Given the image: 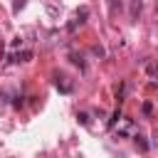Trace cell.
Wrapping results in <instances>:
<instances>
[{
    "label": "cell",
    "instance_id": "obj_1",
    "mask_svg": "<svg viewBox=\"0 0 158 158\" xmlns=\"http://www.w3.org/2000/svg\"><path fill=\"white\" fill-rule=\"evenodd\" d=\"M118 118H121V114H118V111H114V116H111V118H109V128H114V126H116V121H118Z\"/></svg>",
    "mask_w": 158,
    "mask_h": 158
},
{
    "label": "cell",
    "instance_id": "obj_2",
    "mask_svg": "<svg viewBox=\"0 0 158 158\" xmlns=\"http://www.w3.org/2000/svg\"><path fill=\"white\" fill-rule=\"evenodd\" d=\"M77 118H79V121H81V123H84V126H89V114H84V111H81V114H79V116H77Z\"/></svg>",
    "mask_w": 158,
    "mask_h": 158
},
{
    "label": "cell",
    "instance_id": "obj_3",
    "mask_svg": "<svg viewBox=\"0 0 158 158\" xmlns=\"http://www.w3.org/2000/svg\"><path fill=\"white\" fill-rule=\"evenodd\" d=\"M136 146H141V151H146L148 146H146V141H143V136H136Z\"/></svg>",
    "mask_w": 158,
    "mask_h": 158
}]
</instances>
